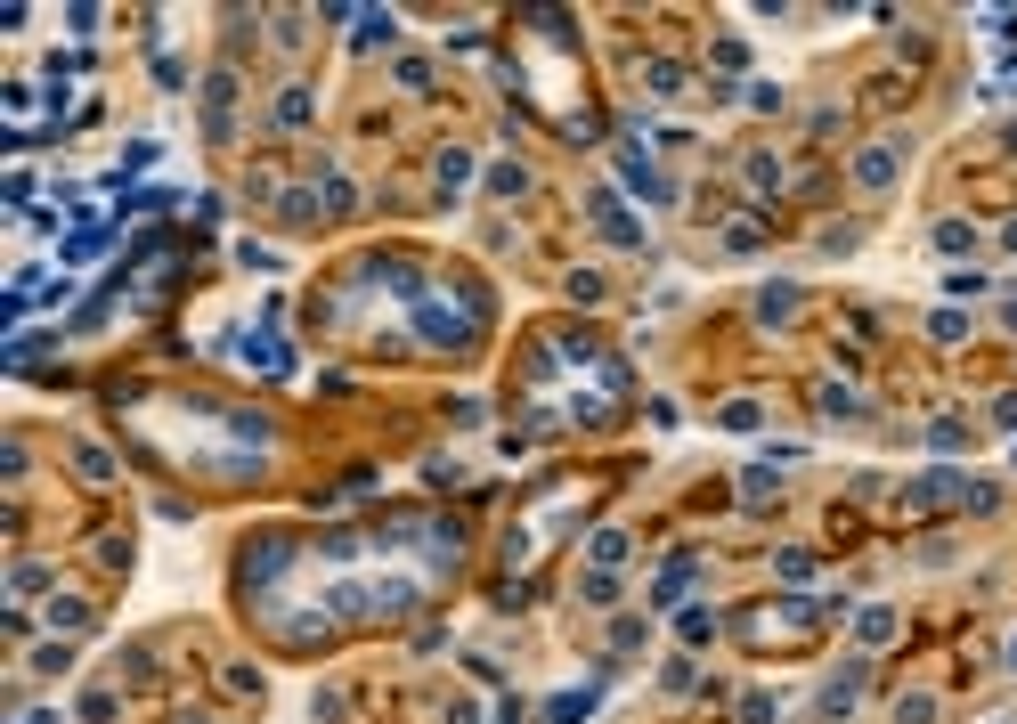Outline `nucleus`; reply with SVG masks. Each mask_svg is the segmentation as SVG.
Segmentation results:
<instances>
[{
  "label": "nucleus",
  "instance_id": "obj_1",
  "mask_svg": "<svg viewBox=\"0 0 1017 724\" xmlns=\"http://www.w3.org/2000/svg\"><path fill=\"white\" fill-rule=\"evenodd\" d=\"M895 171H904V139H887V147H863V155H855V179H863V188H895Z\"/></svg>",
  "mask_w": 1017,
  "mask_h": 724
},
{
  "label": "nucleus",
  "instance_id": "obj_2",
  "mask_svg": "<svg viewBox=\"0 0 1017 724\" xmlns=\"http://www.w3.org/2000/svg\"><path fill=\"white\" fill-rule=\"evenodd\" d=\"M855 692H863V659H847V668H839V676H830V684H822V716H830V724H839V716L855 708Z\"/></svg>",
  "mask_w": 1017,
  "mask_h": 724
},
{
  "label": "nucleus",
  "instance_id": "obj_3",
  "mask_svg": "<svg viewBox=\"0 0 1017 724\" xmlns=\"http://www.w3.org/2000/svg\"><path fill=\"white\" fill-rule=\"evenodd\" d=\"M798 318V285H765L757 293V326H790Z\"/></svg>",
  "mask_w": 1017,
  "mask_h": 724
},
{
  "label": "nucleus",
  "instance_id": "obj_4",
  "mask_svg": "<svg viewBox=\"0 0 1017 724\" xmlns=\"http://www.w3.org/2000/svg\"><path fill=\"white\" fill-rule=\"evenodd\" d=\"M952 489H961V472H952V464H936V472H920V480H912V505H944Z\"/></svg>",
  "mask_w": 1017,
  "mask_h": 724
},
{
  "label": "nucleus",
  "instance_id": "obj_5",
  "mask_svg": "<svg viewBox=\"0 0 1017 724\" xmlns=\"http://www.w3.org/2000/svg\"><path fill=\"white\" fill-rule=\"evenodd\" d=\"M684 586H692V562H668V570H660V586H651V602L668 611V602H684Z\"/></svg>",
  "mask_w": 1017,
  "mask_h": 724
},
{
  "label": "nucleus",
  "instance_id": "obj_6",
  "mask_svg": "<svg viewBox=\"0 0 1017 724\" xmlns=\"http://www.w3.org/2000/svg\"><path fill=\"white\" fill-rule=\"evenodd\" d=\"M464 179H472V147H448V155H440V188L456 196V188H464Z\"/></svg>",
  "mask_w": 1017,
  "mask_h": 724
},
{
  "label": "nucleus",
  "instance_id": "obj_7",
  "mask_svg": "<svg viewBox=\"0 0 1017 724\" xmlns=\"http://www.w3.org/2000/svg\"><path fill=\"white\" fill-rule=\"evenodd\" d=\"M895 724H936V700L928 692H904V700H895Z\"/></svg>",
  "mask_w": 1017,
  "mask_h": 724
},
{
  "label": "nucleus",
  "instance_id": "obj_8",
  "mask_svg": "<svg viewBox=\"0 0 1017 724\" xmlns=\"http://www.w3.org/2000/svg\"><path fill=\"white\" fill-rule=\"evenodd\" d=\"M855 635H863V643H887V635H895V611H879V602H871V611L855 619Z\"/></svg>",
  "mask_w": 1017,
  "mask_h": 724
},
{
  "label": "nucleus",
  "instance_id": "obj_9",
  "mask_svg": "<svg viewBox=\"0 0 1017 724\" xmlns=\"http://www.w3.org/2000/svg\"><path fill=\"white\" fill-rule=\"evenodd\" d=\"M594 562H603V570L627 562V529H594Z\"/></svg>",
  "mask_w": 1017,
  "mask_h": 724
},
{
  "label": "nucleus",
  "instance_id": "obj_10",
  "mask_svg": "<svg viewBox=\"0 0 1017 724\" xmlns=\"http://www.w3.org/2000/svg\"><path fill=\"white\" fill-rule=\"evenodd\" d=\"M489 188H497V196H521V188H529V171H521V163H497V171H489Z\"/></svg>",
  "mask_w": 1017,
  "mask_h": 724
},
{
  "label": "nucleus",
  "instance_id": "obj_11",
  "mask_svg": "<svg viewBox=\"0 0 1017 724\" xmlns=\"http://www.w3.org/2000/svg\"><path fill=\"white\" fill-rule=\"evenodd\" d=\"M74 464H82V480H114V456H106V448H82Z\"/></svg>",
  "mask_w": 1017,
  "mask_h": 724
},
{
  "label": "nucleus",
  "instance_id": "obj_12",
  "mask_svg": "<svg viewBox=\"0 0 1017 724\" xmlns=\"http://www.w3.org/2000/svg\"><path fill=\"white\" fill-rule=\"evenodd\" d=\"M741 724H773V692H749L741 700Z\"/></svg>",
  "mask_w": 1017,
  "mask_h": 724
},
{
  "label": "nucleus",
  "instance_id": "obj_13",
  "mask_svg": "<svg viewBox=\"0 0 1017 724\" xmlns=\"http://www.w3.org/2000/svg\"><path fill=\"white\" fill-rule=\"evenodd\" d=\"M1009 668H1017V635H1009Z\"/></svg>",
  "mask_w": 1017,
  "mask_h": 724
}]
</instances>
